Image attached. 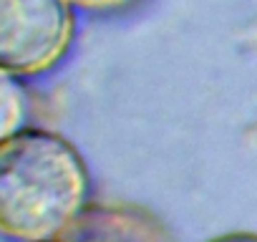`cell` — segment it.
Returning a JSON list of instances; mask_svg holds the SVG:
<instances>
[{
	"label": "cell",
	"instance_id": "7",
	"mask_svg": "<svg viewBox=\"0 0 257 242\" xmlns=\"http://www.w3.org/2000/svg\"><path fill=\"white\" fill-rule=\"evenodd\" d=\"M38 242H66V239H61V237H53V239H38Z\"/></svg>",
	"mask_w": 257,
	"mask_h": 242
},
{
	"label": "cell",
	"instance_id": "3",
	"mask_svg": "<svg viewBox=\"0 0 257 242\" xmlns=\"http://www.w3.org/2000/svg\"><path fill=\"white\" fill-rule=\"evenodd\" d=\"M66 242H167L162 224L132 204H86L61 234Z\"/></svg>",
	"mask_w": 257,
	"mask_h": 242
},
{
	"label": "cell",
	"instance_id": "1",
	"mask_svg": "<svg viewBox=\"0 0 257 242\" xmlns=\"http://www.w3.org/2000/svg\"><path fill=\"white\" fill-rule=\"evenodd\" d=\"M81 154L46 129H18L0 144V229L23 242L61 237L86 207Z\"/></svg>",
	"mask_w": 257,
	"mask_h": 242
},
{
	"label": "cell",
	"instance_id": "5",
	"mask_svg": "<svg viewBox=\"0 0 257 242\" xmlns=\"http://www.w3.org/2000/svg\"><path fill=\"white\" fill-rule=\"evenodd\" d=\"M68 3L83 11H118V8L132 6L134 0H68Z\"/></svg>",
	"mask_w": 257,
	"mask_h": 242
},
{
	"label": "cell",
	"instance_id": "4",
	"mask_svg": "<svg viewBox=\"0 0 257 242\" xmlns=\"http://www.w3.org/2000/svg\"><path fill=\"white\" fill-rule=\"evenodd\" d=\"M18 76H11L3 71L0 78V101H3V137H11L18 132V124L23 118V88L16 83Z\"/></svg>",
	"mask_w": 257,
	"mask_h": 242
},
{
	"label": "cell",
	"instance_id": "6",
	"mask_svg": "<svg viewBox=\"0 0 257 242\" xmlns=\"http://www.w3.org/2000/svg\"><path fill=\"white\" fill-rule=\"evenodd\" d=\"M209 242H257V234H252V232H227V234L212 237Z\"/></svg>",
	"mask_w": 257,
	"mask_h": 242
},
{
	"label": "cell",
	"instance_id": "2",
	"mask_svg": "<svg viewBox=\"0 0 257 242\" xmlns=\"http://www.w3.org/2000/svg\"><path fill=\"white\" fill-rule=\"evenodd\" d=\"M73 41L68 0H0V66L11 76L53 68Z\"/></svg>",
	"mask_w": 257,
	"mask_h": 242
}]
</instances>
